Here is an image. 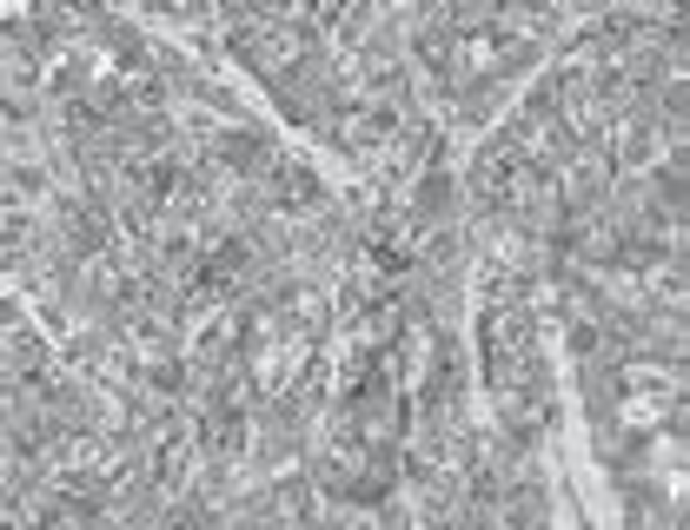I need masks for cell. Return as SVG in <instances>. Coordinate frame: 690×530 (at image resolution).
Listing matches in <instances>:
<instances>
[{
    "instance_id": "1",
    "label": "cell",
    "mask_w": 690,
    "mask_h": 530,
    "mask_svg": "<svg viewBox=\"0 0 690 530\" xmlns=\"http://www.w3.org/2000/svg\"><path fill=\"white\" fill-rule=\"evenodd\" d=\"M213 153H220L233 173H260V166H266V139H260V132H220Z\"/></svg>"
},
{
    "instance_id": "3",
    "label": "cell",
    "mask_w": 690,
    "mask_h": 530,
    "mask_svg": "<svg viewBox=\"0 0 690 530\" xmlns=\"http://www.w3.org/2000/svg\"><path fill=\"white\" fill-rule=\"evenodd\" d=\"M366 87H372V100H399V94H406V73H399V60H386V53H366Z\"/></svg>"
},
{
    "instance_id": "2",
    "label": "cell",
    "mask_w": 690,
    "mask_h": 530,
    "mask_svg": "<svg viewBox=\"0 0 690 530\" xmlns=\"http://www.w3.org/2000/svg\"><path fill=\"white\" fill-rule=\"evenodd\" d=\"M273 199L279 206H312L319 199V179L305 166H273Z\"/></svg>"
},
{
    "instance_id": "4",
    "label": "cell",
    "mask_w": 690,
    "mask_h": 530,
    "mask_svg": "<svg viewBox=\"0 0 690 530\" xmlns=\"http://www.w3.org/2000/svg\"><path fill=\"white\" fill-rule=\"evenodd\" d=\"M273 511H279V518H299V511H305V484H299V478H279Z\"/></svg>"
}]
</instances>
